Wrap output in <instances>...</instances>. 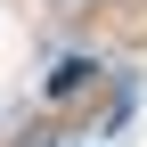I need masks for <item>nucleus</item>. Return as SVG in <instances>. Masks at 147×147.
<instances>
[{
  "label": "nucleus",
  "mask_w": 147,
  "mask_h": 147,
  "mask_svg": "<svg viewBox=\"0 0 147 147\" xmlns=\"http://www.w3.org/2000/svg\"><path fill=\"white\" fill-rule=\"evenodd\" d=\"M98 41H115V49H139L147 41V0H90V16H82Z\"/></svg>",
  "instance_id": "1"
}]
</instances>
